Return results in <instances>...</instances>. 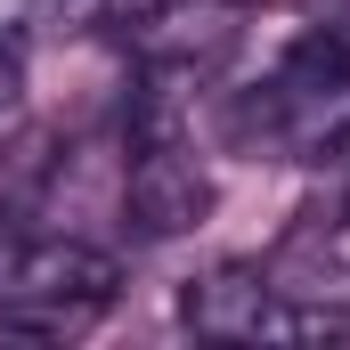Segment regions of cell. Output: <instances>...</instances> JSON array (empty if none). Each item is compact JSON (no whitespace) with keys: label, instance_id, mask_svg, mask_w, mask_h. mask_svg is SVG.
Here are the masks:
<instances>
[{"label":"cell","instance_id":"6da1fadb","mask_svg":"<svg viewBox=\"0 0 350 350\" xmlns=\"http://www.w3.org/2000/svg\"><path fill=\"white\" fill-rule=\"evenodd\" d=\"M253 147H269L277 163H318L350 131V41H334L326 25L301 33L285 49V66L269 74V90L245 106L237 122Z\"/></svg>","mask_w":350,"mask_h":350},{"label":"cell","instance_id":"7a4b0ae2","mask_svg":"<svg viewBox=\"0 0 350 350\" xmlns=\"http://www.w3.org/2000/svg\"><path fill=\"white\" fill-rule=\"evenodd\" d=\"M179 318L212 342H334L350 318L326 301H293L269 269H212L179 293Z\"/></svg>","mask_w":350,"mask_h":350},{"label":"cell","instance_id":"3957f363","mask_svg":"<svg viewBox=\"0 0 350 350\" xmlns=\"http://www.w3.org/2000/svg\"><path fill=\"white\" fill-rule=\"evenodd\" d=\"M204 212H212V172L179 139H147L122 172V220L139 237H187L204 228Z\"/></svg>","mask_w":350,"mask_h":350},{"label":"cell","instance_id":"277c9868","mask_svg":"<svg viewBox=\"0 0 350 350\" xmlns=\"http://www.w3.org/2000/svg\"><path fill=\"white\" fill-rule=\"evenodd\" d=\"M25 98V57H16V41H0V114Z\"/></svg>","mask_w":350,"mask_h":350},{"label":"cell","instance_id":"5b68a950","mask_svg":"<svg viewBox=\"0 0 350 350\" xmlns=\"http://www.w3.org/2000/svg\"><path fill=\"white\" fill-rule=\"evenodd\" d=\"M318 172H334V179H350V131H342V139H334V147H326V155H318Z\"/></svg>","mask_w":350,"mask_h":350},{"label":"cell","instance_id":"8992f818","mask_svg":"<svg viewBox=\"0 0 350 350\" xmlns=\"http://www.w3.org/2000/svg\"><path fill=\"white\" fill-rule=\"evenodd\" d=\"M318 25H326L334 41H350V0H326V16H318Z\"/></svg>","mask_w":350,"mask_h":350}]
</instances>
